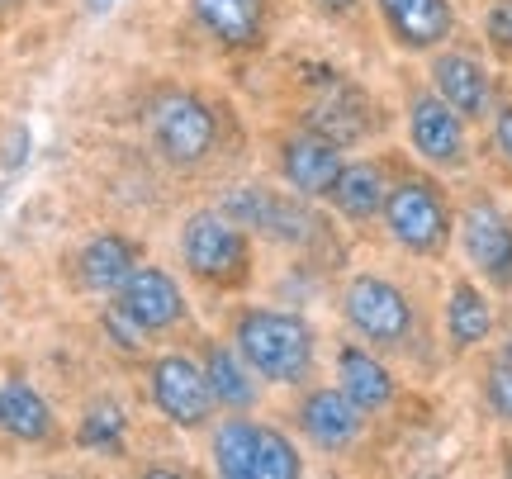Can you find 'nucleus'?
I'll return each mask as SVG.
<instances>
[{"label":"nucleus","instance_id":"nucleus-21","mask_svg":"<svg viewBox=\"0 0 512 479\" xmlns=\"http://www.w3.org/2000/svg\"><path fill=\"white\" fill-rule=\"evenodd\" d=\"M309 129L332 138L337 148L342 143H356L361 133H366V105H361V95L347 91V86H337L328 100H318L309 114Z\"/></svg>","mask_w":512,"mask_h":479},{"label":"nucleus","instance_id":"nucleus-5","mask_svg":"<svg viewBox=\"0 0 512 479\" xmlns=\"http://www.w3.org/2000/svg\"><path fill=\"white\" fill-rule=\"evenodd\" d=\"M152 404L162 408L166 423L176 427H204L209 413H214V389H209V375L204 366H195L190 356H157L152 361Z\"/></svg>","mask_w":512,"mask_h":479},{"label":"nucleus","instance_id":"nucleus-26","mask_svg":"<svg viewBox=\"0 0 512 479\" xmlns=\"http://www.w3.org/2000/svg\"><path fill=\"white\" fill-rule=\"evenodd\" d=\"M24 157H29V129H10L5 148H0V162H5V171H15V166H24Z\"/></svg>","mask_w":512,"mask_h":479},{"label":"nucleus","instance_id":"nucleus-23","mask_svg":"<svg viewBox=\"0 0 512 479\" xmlns=\"http://www.w3.org/2000/svg\"><path fill=\"white\" fill-rule=\"evenodd\" d=\"M76 442L86 446V451H119V446H124V413L114 404H95L91 413L81 418Z\"/></svg>","mask_w":512,"mask_h":479},{"label":"nucleus","instance_id":"nucleus-11","mask_svg":"<svg viewBox=\"0 0 512 479\" xmlns=\"http://www.w3.org/2000/svg\"><path fill=\"white\" fill-rule=\"evenodd\" d=\"M280 171H285V181H290L299 195H328V185L337 181V171H342V148H337L332 138L309 129L280 148Z\"/></svg>","mask_w":512,"mask_h":479},{"label":"nucleus","instance_id":"nucleus-10","mask_svg":"<svg viewBox=\"0 0 512 479\" xmlns=\"http://www.w3.org/2000/svg\"><path fill=\"white\" fill-rule=\"evenodd\" d=\"M408 133H413V148L432 166L465 162V124L441 95H418L408 105Z\"/></svg>","mask_w":512,"mask_h":479},{"label":"nucleus","instance_id":"nucleus-1","mask_svg":"<svg viewBox=\"0 0 512 479\" xmlns=\"http://www.w3.org/2000/svg\"><path fill=\"white\" fill-rule=\"evenodd\" d=\"M233 347L271 385H299L313 370V328L285 309H247L233 328Z\"/></svg>","mask_w":512,"mask_h":479},{"label":"nucleus","instance_id":"nucleus-18","mask_svg":"<svg viewBox=\"0 0 512 479\" xmlns=\"http://www.w3.org/2000/svg\"><path fill=\"white\" fill-rule=\"evenodd\" d=\"M384 176H380V166H370V162H351L337 171V181L328 185V200L337 214H347V219H375L384 209Z\"/></svg>","mask_w":512,"mask_h":479},{"label":"nucleus","instance_id":"nucleus-22","mask_svg":"<svg viewBox=\"0 0 512 479\" xmlns=\"http://www.w3.org/2000/svg\"><path fill=\"white\" fill-rule=\"evenodd\" d=\"M494 328V314H489V299L479 295L475 285H456L451 299H446V337H451V347L465 351L484 342Z\"/></svg>","mask_w":512,"mask_h":479},{"label":"nucleus","instance_id":"nucleus-6","mask_svg":"<svg viewBox=\"0 0 512 479\" xmlns=\"http://www.w3.org/2000/svg\"><path fill=\"white\" fill-rule=\"evenodd\" d=\"M342 309H347L351 328L361 332V337H370V342H380V347L403 342L408 328H413V304L403 299L399 285H389V280H380V276L351 280Z\"/></svg>","mask_w":512,"mask_h":479},{"label":"nucleus","instance_id":"nucleus-7","mask_svg":"<svg viewBox=\"0 0 512 479\" xmlns=\"http://www.w3.org/2000/svg\"><path fill=\"white\" fill-rule=\"evenodd\" d=\"M223 214L238 219L242 228L266 233V238H275V242H309L313 228H318L313 214L294 200V195H275L266 185H242V190H233V195L223 200Z\"/></svg>","mask_w":512,"mask_h":479},{"label":"nucleus","instance_id":"nucleus-20","mask_svg":"<svg viewBox=\"0 0 512 479\" xmlns=\"http://www.w3.org/2000/svg\"><path fill=\"white\" fill-rule=\"evenodd\" d=\"M247 370L252 366L242 361L238 351L209 342V351H204V375H209V389H214V404H223V408H252L256 404V385H252Z\"/></svg>","mask_w":512,"mask_h":479},{"label":"nucleus","instance_id":"nucleus-19","mask_svg":"<svg viewBox=\"0 0 512 479\" xmlns=\"http://www.w3.org/2000/svg\"><path fill=\"white\" fill-rule=\"evenodd\" d=\"M0 427L19 442H48L53 437V408L43 404L34 385H5L0 389Z\"/></svg>","mask_w":512,"mask_h":479},{"label":"nucleus","instance_id":"nucleus-4","mask_svg":"<svg viewBox=\"0 0 512 479\" xmlns=\"http://www.w3.org/2000/svg\"><path fill=\"white\" fill-rule=\"evenodd\" d=\"M152 138L171 166H200L214 152V110L190 91H166L152 105Z\"/></svg>","mask_w":512,"mask_h":479},{"label":"nucleus","instance_id":"nucleus-24","mask_svg":"<svg viewBox=\"0 0 512 479\" xmlns=\"http://www.w3.org/2000/svg\"><path fill=\"white\" fill-rule=\"evenodd\" d=\"M484 34L498 53H512V0H494L489 15H484Z\"/></svg>","mask_w":512,"mask_h":479},{"label":"nucleus","instance_id":"nucleus-14","mask_svg":"<svg viewBox=\"0 0 512 479\" xmlns=\"http://www.w3.org/2000/svg\"><path fill=\"white\" fill-rule=\"evenodd\" d=\"M380 15L403 48H437L451 34V0H380Z\"/></svg>","mask_w":512,"mask_h":479},{"label":"nucleus","instance_id":"nucleus-17","mask_svg":"<svg viewBox=\"0 0 512 479\" xmlns=\"http://www.w3.org/2000/svg\"><path fill=\"white\" fill-rule=\"evenodd\" d=\"M432 81H437L441 100L456 114H465V119L484 114V105H489V76H484V67H479L475 57H465V53L437 57L432 62Z\"/></svg>","mask_w":512,"mask_h":479},{"label":"nucleus","instance_id":"nucleus-30","mask_svg":"<svg viewBox=\"0 0 512 479\" xmlns=\"http://www.w3.org/2000/svg\"><path fill=\"white\" fill-rule=\"evenodd\" d=\"M0 5H5V0H0Z\"/></svg>","mask_w":512,"mask_h":479},{"label":"nucleus","instance_id":"nucleus-28","mask_svg":"<svg viewBox=\"0 0 512 479\" xmlns=\"http://www.w3.org/2000/svg\"><path fill=\"white\" fill-rule=\"evenodd\" d=\"M318 5H323V10H332V15H347L356 0H318Z\"/></svg>","mask_w":512,"mask_h":479},{"label":"nucleus","instance_id":"nucleus-9","mask_svg":"<svg viewBox=\"0 0 512 479\" xmlns=\"http://www.w3.org/2000/svg\"><path fill=\"white\" fill-rule=\"evenodd\" d=\"M460 242H465V257L475 261L498 290H512V223L498 214V204H470L465 219H460Z\"/></svg>","mask_w":512,"mask_h":479},{"label":"nucleus","instance_id":"nucleus-13","mask_svg":"<svg viewBox=\"0 0 512 479\" xmlns=\"http://www.w3.org/2000/svg\"><path fill=\"white\" fill-rule=\"evenodd\" d=\"M190 15L223 48H252L266 24V0H190Z\"/></svg>","mask_w":512,"mask_h":479},{"label":"nucleus","instance_id":"nucleus-29","mask_svg":"<svg viewBox=\"0 0 512 479\" xmlns=\"http://www.w3.org/2000/svg\"><path fill=\"white\" fill-rule=\"evenodd\" d=\"M86 10H91V15H105V10H114V0H86Z\"/></svg>","mask_w":512,"mask_h":479},{"label":"nucleus","instance_id":"nucleus-25","mask_svg":"<svg viewBox=\"0 0 512 479\" xmlns=\"http://www.w3.org/2000/svg\"><path fill=\"white\" fill-rule=\"evenodd\" d=\"M489 404H494L498 418L512 423V361H498V366L489 370Z\"/></svg>","mask_w":512,"mask_h":479},{"label":"nucleus","instance_id":"nucleus-16","mask_svg":"<svg viewBox=\"0 0 512 479\" xmlns=\"http://www.w3.org/2000/svg\"><path fill=\"white\" fill-rule=\"evenodd\" d=\"M337 385L361 413H380L394 399V375L361 347H342L337 351Z\"/></svg>","mask_w":512,"mask_h":479},{"label":"nucleus","instance_id":"nucleus-2","mask_svg":"<svg viewBox=\"0 0 512 479\" xmlns=\"http://www.w3.org/2000/svg\"><path fill=\"white\" fill-rule=\"evenodd\" d=\"M181 257L190 266V276L233 285L247 271V228L238 219H228L223 209H200L181 228Z\"/></svg>","mask_w":512,"mask_h":479},{"label":"nucleus","instance_id":"nucleus-3","mask_svg":"<svg viewBox=\"0 0 512 479\" xmlns=\"http://www.w3.org/2000/svg\"><path fill=\"white\" fill-rule=\"evenodd\" d=\"M384 219H389V233L399 247L418 252V257H432L446 247L451 238V214H446V200L437 195V185L427 181H403L384 195Z\"/></svg>","mask_w":512,"mask_h":479},{"label":"nucleus","instance_id":"nucleus-8","mask_svg":"<svg viewBox=\"0 0 512 479\" xmlns=\"http://www.w3.org/2000/svg\"><path fill=\"white\" fill-rule=\"evenodd\" d=\"M119 309L143 332H166L185 318V295L162 266H133V276L119 285Z\"/></svg>","mask_w":512,"mask_h":479},{"label":"nucleus","instance_id":"nucleus-27","mask_svg":"<svg viewBox=\"0 0 512 479\" xmlns=\"http://www.w3.org/2000/svg\"><path fill=\"white\" fill-rule=\"evenodd\" d=\"M494 143H498V152H503V157H508V166H512V105H503V110H498Z\"/></svg>","mask_w":512,"mask_h":479},{"label":"nucleus","instance_id":"nucleus-15","mask_svg":"<svg viewBox=\"0 0 512 479\" xmlns=\"http://www.w3.org/2000/svg\"><path fill=\"white\" fill-rule=\"evenodd\" d=\"M133 266H138V247L119 233H100V238L86 242V252L76 261V271H81V285L95 290V295H119V285L133 276Z\"/></svg>","mask_w":512,"mask_h":479},{"label":"nucleus","instance_id":"nucleus-12","mask_svg":"<svg viewBox=\"0 0 512 479\" xmlns=\"http://www.w3.org/2000/svg\"><path fill=\"white\" fill-rule=\"evenodd\" d=\"M299 427L309 432L313 446L323 451H347L361 437V408L351 404L342 389H313L299 408Z\"/></svg>","mask_w":512,"mask_h":479}]
</instances>
